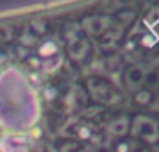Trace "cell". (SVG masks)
Wrapping results in <instances>:
<instances>
[{
    "label": "cell",
    "mask_w": 159,
    "mask_h": 152,
    "mask_svg": "<svg viewBox=\"0 0 159 152\" xmlns=\"http://www.w3.org/2000/svg\"><path fill=\"white\" fill-rule=\"evenodd\" d=\"M141 152H145V150H141Z\"/></svg>",
    "instance_id": "5b68a950"
},
{
    "label": "cell",
    "mask_w": 159,
    "mask_h": 152,
    "mask_svg": "<svg viewBox=\"0 0 159 152\" xmlns=\"http://www.w3.org/2000/svg\"><path fill=\"white\" fill-rule=\"evenodd\" d=\"M127 131H129V120L127 118H120V120H115V122L109 123V132L115 136H123Z\"/></svg>",
    "instance_id": "277c9868"
},
{
    "label": "cell",
    "mask_w": 159,
    "mask_h": 152,
    "mask_svg": "<svg viewBox=\"0 0 159 152\" xmlns=\"http://www.w3.org/2000/svg\"><path fill=\"white\" fill-rule=\"evenodd\" d=\"M132 134L147 143H156L159 140V125L148 116H136L132 122Z\"/></svg>",
    "instance_id": "6da1fadb"
},
{
    "label": "cell",
    "mask_w": 159,
    "mask_h": 152,
    "mask_svg": "<svg viewBox=\"0 0 159 152\" xmlns=\"http://www.w3.org/2000/svg\"><path fill=\"white\" fill-rule=\"evenodd\" d=\"M145 77H147V70L143 66L134 65L130 68H127V72H125V84L130 90H138L145 82Z\"/></svg>",
    "instance_id": "7a4b0ae2"
},
{
    "label": "cell",
    "mask_w": 159,
    "mask_h": 152,
    "mask_svg": "<svg viewBox=\"0 0 159 152\" xmlns=\"http://www.w3.org/2000/svg\"><path fill=\"white\" fill-rule=\"evenodd\" d=\"M107 27H109L107 20L102 18V16H91V18H88L86 22H84V29H86L91 36H98L102 32H106Z\"/></svg>",
    "instance_id": "3957f363"
}]
</instances>
